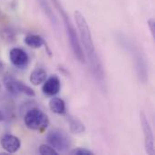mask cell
Listing matches in <instances>:
<instances>
[{
    "instance_id": "6da1fadb",
    "label": "cell",
    "mask_w": 155,
    "mask_h": 155,
    "mask_svg": "<svg viewBox=\"0 0 155 155\" xmlns=\"http://www.w3.org/2000/svg\"><path fill=\"white\" fill-rule=\"evenodd\" d=\"M53 3L54 4L55 7L57 8L62 19H63V22H64V28H65V31H66V35L68 36V40H69V43H70V46L72 48V51L74 53V54L75 55L76 59L82 63V64H84L85 63V54L84 53V49L82 47V45L80 43V40H79V37H78V35L74 27V25L72 24L68 15L66 14V12L64 11V9L63 8L61 3L59 0H52Z\"/></svg>"
},
{
    "instance_id": "7a4b0ae2",
    "label": "cell",
    "mask_w": 155,
    "mask_h": 155,
    "mask_svg": "<svg viewBox=\"0 0 155 155\" xmlns=\"http://www.w3.org/2000/svg\"><path fill=\"white\" fill-rule=\"evenodd\" d=\"M74 18H75V22L80 33V37H81V41L83 44V47L85 51V53L89 55H92L95 53V49H94V45L93 42V38H92V34L89 28V25L84 18V16L83 15V14L76 10L74 12Z\"/></svg>"
},
{
    "instance_id": "3957f363",
    "label": "cell",
    "mask_w": 155,
    "mask_h": 155,
    "mask_svg": "<svg viewBox=\"0 0 155 155\" xmlns=\"http://www.w3.org/2000/svg\"><path fill=\"white\" fill-rule=\"evenodd\" d=\"M24 122L25 126L34 131H44L49 125V119L47 115L38 108H32L28 110L25 116Z\"/></svg>"
},
{
    "instance_id": "277c9868",
    "label": "cell",
    "mask_w": 155,
    "mask_h": 155,
    "mask_svg": "<svg viewBox=\"0 0 155 155\" xmlns=\"http://www.w3.org/2000/svg\"><path fill=\"white\" fill-rule=\"evenodd\" d=\"M47 143L56 151L61 153L67 152L71 147V139L62 131L54 130L50 132L46 136Z\"/></svg>"
},
{
    "instance_id": "5b68a950",
    "label": "cell",
    "mask_w": 155,
    "mask_h": 155,
    "mask_svg": "<svg viewBox=\"0 0 155 155\" xmlns=\"http://www.w3.org/2000/svg\"><path fill=\"white\" fill-rule=\"evenodd\" d=\"M4 84L6 88V90L12 94V95H18L20 94H24L27 96L34 97L35 95V91L26 85L25 84L22 83L21 81L16 80L13 76L6 75L4 77Z\"/></svg>"
},
{
    "instance_id": "8992f818",
    "label": "cell",
    "mask_w": 155,
    "mask_h": 155,
    "mask_svg": "<svg viewBox=\"0 0 155 155\" xmlns=\"http://www.w3.org/2000/svg\"><path fill=\"white\" fill-rule=\"evenodd\" d=\"M140 118H141V124H142V128H143V132L144 145H145L146 153L148 154L153 155L155 153L154 138H153V130L150 125L148 117L144 112H142L140 114Z\"/></svg>"
},
{
    "instance_id": "52a82bcc",
    "label": "cell",
    "mask_w": 155,
    "mask_h": 155,
    "mask_svg": "<svg viewBox=\"0 0 155 155\" xmlns=\"http://www.w3.org/2000/svg\"><path fill=\"white\" fill-rule=\"evenodd\" d=\"M130 49L132 54H134V64H135V69L137 72V74L139 76V79L143 82L145 83L147 81V76H148V72H147V65H146V61L142 53L139 51L137 47H134L133 45H129Z\"/></svg>"
},
{
    "instance_id": "ba28073f",
    "label": "cell",
    "mask_w": 155,
    "mask_h": 155,
    "mask_svg": "<svg viewBox=\"0 0 155 155\" xmlns=\"http://www.w3.org/2000/svg\"><path fill=\"white\" fill-rule=\"evenodd\" d=\"M9 59L13 65L18 68L25 67L29 63L28 54L21 48H12L9 52Z\"/></svg>"
},
{
    "instance_id": "9c48e42d",
    "label": "cell",
    "mask_w": 155,
    "mask_h": 155,
    "mask_svg": "<svg viewBox=\"0 0 155 155\" xmlns=\"http://www.w3.org/2000/svg\"><path fill=\"white\" fill-rule=\"evenodd\" d=\"M0 143L2 148L8 153H16L20 146L21 142L20 140L12 134H5L0 139Z\"/></svg>"
},
{
    "instance_id": "30bf717a",
    "label": "cell",
    "mask_w": 155,
    "mask_h": 155,
    "mask_svg": "<svg viewBox=\"0 0 155 155\" xmlns=\"http://www.w3.org/2000/svg\"><path fill=\"white\" fill-rule=\"evenodd\" d=\"M44 83L45 84L43 85L42 91L44 94H45L46 96H54L60 92L61 84L57 76L55 75L51 76L50 78L45 80Z\"/></svg>"
},
{
    "instance_id": "8fae6325",
    "label": "cell",
    "mask_w": 155,
    "mask_h": 155,
    "mask_svg": "<svg viewBox=\"0 0 155 155\" xmlns=\"http://www.w3.org/2000/svg\"><path fill=\"white\" fill-rule=\"evenodd\" d=\"M89 61H90V64H91V69L92 72L94 75V77L102 82L104 80V69H103V64L102 62L100 60V58L98 57L97 54H94L92 55H89Z\"/></svg>"
},
{
    "instance_id": "7c38bea8",
    "label": "cell",
    "mask_w": 155,
    "mask_h": 155,
    "mask_svg": "<svg viewBox=\"0 0 155 155\" xmlns=\"http://www.w3.org/2000/svg\"><path fill=\"white\" fill-rule=\"evenodd\" d=\"M46 76H47V74L45 70L41 67H37L35 70H33V72L30 74L29 79H30L31 84L36 86V85L43 84L46 80Z\"/></svg>"
},
{
    "instance_id": "4fadbf2b",
    "label": "cell",
    "mask_w": 155,
    "mask_h": 155,
    "mask_svg": "<svg viewBox=\"0 0 155 155\" xmlns=\"http://www.w3.org/2000/svg\"><path fill=\"white\" fill-rule=\"evenodd\" d=\"M49 107L51 111L56 114H66V108H65V104L63 99L58 98V97H54L51 99L49 103Z\"/></svg>"
},
{
    "instance_id": "5bb4252c",
    "label": "cell",
    "mask_w": 155,
    "mask_h": 155,
    "mask_svg": "<svg viewBox=\"0 0 155 155\" xmlns=\"http://www.w3.org/2000/svg\"><path fill=\"white\" fill-rule=\"evenodd\" d=\"M66 119L67 122L69 124V127H70V131L73 134H83L85 131V127L83 124L82 122H80L78 119H76L75 117H73L69 114L66 115Z\"/></svg>"
},
{
    "instance_id": "9a60e30c",
    "label": "cell",
    "mask_w": 155,
    "mask_h": 155,
    "mask_svg": "<svg viewBox=\"0 0 155 155\" xmlns=\"http://www.w3.org/2000/svg\"><path fill=\"white\" fill-rule=\"evenodd\" d=\"M25 43L26 45H28V46H30L32 48H35V49L40 48L45 44V40L41 36L35 35H27L25 38Z\"/></svg>"
},
{
    "instance_id": "2e32d148",
    "label": "cell",
    "mask_w": 155,
    "mask_h": 155,
    "mask_svg": "<svg viewBox=\"0 0 155 155\" xmlns=\"http://www.w3.org/2000/svg\"><path fill=\"white\" fill-rule=\"evenodd\" d=\"M39 3H40L41 7H42L43 10H44V12H45V15L48 16V18L52 21V23L56 24V22H57V21H56V18H55V16H54V13H53V10L51 9L49 4H48L45 0H39Z\"/></svg>"
},
{
    "instance_id": "e0dca14e",
    "label": "cell",
    "mask_w": 155,
    "mask_h": 155,
    "mask_svg": "<svg viewBox=\"0 0 155 155\" xmlns=\"http://www.w3.org/2000/svg\"><path fill=\"white\" fill-rule=\"evenodd\" d=\"M39 153L43 155H57V152L51 145L42 144L39 148Z\"/></svg>"
},
{
    "instance_id": "ac0fdd59",
    "label": "cell",
    "mask_w": 155,
    "mask_h": 155,
    "mask_svg": "<svg viewBox=\"0 0 155 155\" xmlns=\"http://www.w3.org/2000/svg\"><path fill=\"white\" fill-rule=\"evenodd\" d=\"M71 154L74 155H93L94 153L92 151H89L87 149H84V148H76L74 149L73 151L70 152Z\"/></svg>"
},
{
    "instance_id": "d6986e66",
    "label": "cell",
    "mask_w": 155,
    "mask_h": 155,
    "mask_svg": "<svg viewBox=\"0 0 155 155\" xmlns=\"http://www.w3.org/2000/svg\"><path fill=\"white\" fill-rule=\"evenodd\" d=\"M148 25H149V27H150V31H151V33H152L153 36H154V29H155L154 20H153V19H150V20L148 21Z\"/></svg>"
},
{
    "instance_id": "ffe728a7",
    "label": "cell",
    "mask_w": 155,
    "mask_h": 155,
    "mask_svg": "<svg viewBox=\"0 0 155 155\" xmlns=\"http://www.w3.org/2000/svg\"><path fill=\"white\" fill-rule=\"evenodd\" d=\"M4 71H5V65H4V64L0 61V74H2L4 73Z\"/></svg>"
},
{
    "instance_id": "44dd1931",
    "label": "cell",
    "mask_w": 155,
    "mask_h": 155,
    "mask_svg": "<svg viewBox=\"0 0 155 155\" xmlns=\"http://www.w3.org/2000/svg\"><path fill=\"white\" fill-rule=\"evenodd\" d=\"M4 119H5V116H4V114H3V113H2V111L0 109V122L4 121Z\"/></svg>"
},
{
    "instance_id": "7402d4cb",
    "label": "cell",
    "mask_w": 155,
    "mask_h": 155,
    "mask_svg": "<svg viewBox=\"0 0 155 155\" xmlns=\"http://www.w3.org/2000/svg\"><path fill=\"white\" fill-rule=\"evenodd\" d=\"M0 92H1V83H0Z\"/></svg>"
},
{
    "instance_id": "603a6c76",
    "label": "cell",
    "mask_w": 155,
    "mask_h": 155,
    "mask_svg": "<svg viewBox=\"0 0 155 155\" xmlns=\"http://www.w3.org/2000/svg\"><path fill=\"white\" fill-rule=\"evenodd\" d=\"M0 18H1V14H0Z\"/></svg>"
}]
</instances>
